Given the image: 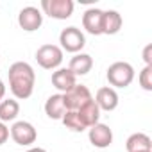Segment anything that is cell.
<instances>
[{"label": "cell", "mask_w": 152, "mask_h": 152, "mask_svg": "<svg viewBox=\"0 0 152 152\" xmlns=\"http://www.w3.org/2000/svg\"><path fill=\"white\" fill-rule=\"evenodd\" d=\"M102 15L104 11L99 7H90L84 11L83 15V27L86 32L93 34V36H100L102 34Z\"/></svg>", "instance_id": "cell-10"}, {"label": "cell", "mask_w": 152, "mask_h": 152, "mask_svg": "<svg viewBox=\"0 0 152 152\" xmlns=\"http://www.w3.org/2000/svg\"><path fill=\"white\" fill-rule=\"evenodd\" d=\"M73 0H41V11L56 20H66L73 13Z\"/></svg>", "instance_id": "cell-7"}, {"label": "cell", "mask_w": 152, "mask_h": 152, "mask_svg": "<svg viewBox=\"0 0 152 152\" xmlns=\"http://www.w3.org/2000/svg\"><path fill=\"white\" fill-rule=\"evenodd\" d=\"M27 152H47L45 148H41V147H31Z\"/></svg>", "instance_id": "cell-24"}, {"label": "cell", "mask_w": 152, "mask_h": 152, "mask_svg": "<svg viewBox=\"0 0 152 152\" xmlns=\"http://www.w3.org/2000/svg\"><path fill=\"white\" fill-rule=\"evenodd\" d=\"M36 61L45 70H57L59 64L63 63V50L61 47L52 45V43L41 45L36 50Z\"/></svg>", "instance_id": "cell-3"}, {"label": "cell", "mask_w": 152, "mask_h": 152, "mask_svg": "<svg viewBox=\"0 0 152 152\" xmlns=\"http://www.w3.org/2000/svg\"><path fill=\"white\" fill-rule=\"evenodd\" d=\"M125 148H127V152H145V150H152V140L145 132H134V134H131L127 138Z\"/></svg>", "instance_id": "cell-17"}, {"label": "cell", "mask_w": 152, "mask_h": 152, "mask_svg": "<svg viewBox=\"0 0 152 152\" xmlns=\"http://www.w3.org/2000/svg\"><path fill=\"white\" fill-rule=\"evenodd\" d=\"M88 138H90V143L93 147H97V148H107L113 143V131L109 129V125L99 122L93 127H90Z\"/></svg>", "instance_id": "cell-9"}, {"label": "cell", "mask_w": 152, "mask_h": 152, "mask_svg": "<svg viewBox=\"0 0 152 152\" xmlns=\"http://www.w3.org/2000/svg\"><path fill=\"white\" fill-rule=\"evenodd\" d=\"M145 152H152V150H145Z\"/></svg>", "instance_id": "cell-25"}, {"label": "cell", "mask_w": 152, "mask_h": 152, "mask_svg": "<svg viewBox=\"0 0 152 152\" xmlns=\"http://www.w3.org/2000/svg\"><path fill=\"white\" fill-rule=\"evenodd\" d=\"M36 84V72L25 61H16L9 66V88L15 99L25 100L32 95Z\"/></svg>", "instance_id": "cell-1"}, {"label": "cell", "mask_w": 152, "mask_h": 152, "mask_svg": "<svg viewBox=\"0 0 152 152\" xmlns=\"http://www.w3.org/2000/svg\"><path fill=\"white\" fill-rule=\"evenodd\" d=\"M63 95V102H64V107L66 111H77L81 109L86 102H90L93 97H91V91L88 90V86L84 84H75L70 91L66 93H61Z\"/></svg>", "instance_id": "cell-6"}, {"label": "cell", "mask_w": 152, "mask_h": 152, "mask_svg": "<svg viewBox=\"0 0 152 152\" xmlns=\"http://www.w3.org/2000/svg\"><path fill=\"white\" fill-rule=\"evenodd\" d=\"M45 113L52 120H61L63 118V115L66 113V107H64V102H63V95L61 93L50 95L47 99V102H45Z\"/></svg>", "instance_id": "cell-16"}, {"label": "cell", "mask_w": 152, "mask_h": 152, "mask_svg": "<svg viewBox=\"0 0 152 152\" xmlns=\"http://www.w3.org/2000/svg\"><path fill=\"white\" fill-rule=\"evenodd\" d=\"M9 134H11L13 141H15L16 145H22V147H29V145L36 143V140H38V131H36V127H34L31 122H25V120L15 122L13 127L9 129Z\"/></svg>", "instance_id": "cell-5"}, {"label": "cell", "mask_w": 152, "mask_h": 152, "mask_svg": "<svg viewBox=\"0 0 152 152\" xmlns=\"http://www.w3.org/2000/svg\"><path fill=\"white\" fill-rule=\"evenodd\" d=\"M9 138V129L4 122H0V145H4Z\"/></svg>", "instance_id": "cell-22"}, {"label": "cell", "mask_w": 152, "mask_h": 152, "mask_svg": "<svg viewBox=\"0 0 152 152\" xmlns=\"http://www.w3.org/2000/svg\"><path fill=\"white\" fill-rule=\"evenodd\" d=\"M122 15L115 9H109V11H104L102 15V34H107V36H113L116 34L120 29H122Z\"/></svg>", "instance_id": "cell-15"}, {"label": "cell", "mask_w": 152, "mask_h": 152, "mask_svg": "<svg viewBox=\"0 0 152 152\" xmlns=\"http://www.w3.org/2000/svg\"><path fill=\"white\" fill-rule=\"evenodd\" d=\"M77 115H79V118H81V122L84 124L86 129L93 127V125L99 124V120H100V109H99V106L95 104L93 99H91L90 102H86L81 109H77Z\"/></svg>", "instance_id": "cell-14"}, {"label": "cell", "mask_w": 152, "mask_h": 152, "mask_svg": "<svg viewBox=\"0 0 152 152\" xmlns=\"http://www.w3.org/2000/svg\"><path fill=\"white\" fill-rule=\"evenodd\" d=\"M93 100H95V104L99 106L100 111H115L118 107V93L111 86L100 88Z\"/></svg>", "instance_id": "cell-11"}, {"label": "cell", "mask_w": 152, "mask_h": 152, "mask_svg": "<svg viewBox=\"0 0 152 152\" xmlns=\"http://www.w3.org/2000/svg\"><path fill=\"white\" fill-rule=\"evenodd\" d=\"M143 61L145 66H152V45H147L143 48Z\"/></svg>", "instance_id": "cell-21"}, {"label": "cell", "mask_w": 152, "mask_h": 152, "mask_svg": "<svg viewBox=\"0 0 152 152\" xmlns=\"http://www.w3.org/2000/svg\"><path fill=\"white\" fill-rule=\"evenodd\" d=\"M0 61H2V59H0Z\"/></svg>", "instance_id": "cell-26"}, {"label": "cell", "mask_w": 152, "mask_h": 152, "mask_svg": "<svg viewBox=\"0 0 152 152\" xmlns=\"http://www.w3.org/2000/svg\"><path fill=\"white\" fill-rule=\"evenodd\" d=\"M106 77H107L109 84L113 86V90L115 88H127L134 81V68H132V64H129L125 61H116L107 68Z\"/></svg>", "instance_id": "cell-2"}, {"label": "cell", "mask_w": 152, "mask_h": 152, "mask_svg": "<svg viewBox=\"0 0 152 152\" xmlns=\"http://www.w3.org/2000/svg\"><path fill=\"white\" fill-rule=\"evenodd\" d=\"M52 84L57 91L66 93L77 84V77L68 68H57L56 72H52Z\"/></svg>", "instance_id": "cell-12"}, {"label": "cell", "mask_w": 152, "mask_h": 152, "mask_svg": "<svg viewBox=\"0 0 152 152\" xmlns=\"http://www.w3.org/2000/svg\"><path fill=\"white\" fill-rule=\"evenodd\" d=\"M140 86L145 90V91H152V66H145L141 72H140Z\"/></svg>", "instance_id": "cell-20"}, {"label": "cell", "mask_w": 152, "mask_h": 152, "mask_svg": "<svg viewBox=\"0 0 152 152\" xmlns=\"http://www.w3.org/2000/svg\"><path fill=\"white\" fill-rule=\"evenodd\" d=\"M61 122L64 124L66 129H70V131H73V132H83V131H86V127H84V124L81 122L77 111H66V113L63 115Z\"/></svg>", "instance_id": "cell-19"}, {"label": "cell", "mask_w": 152, "mask_h": 152, "mask_svg": "<svg viewBox=\"0 0 152 152\" xmlns=\"http://www.w3.org/2000/svg\"><path fill=\"white\" fill-rule=\"evenodd\" d=\"M20 113V104L16 99H4L0 102V122H13Z\"/></svg>", "instance_id": "cell-18"}, {"label": "cell", "mask_w": 152, "mask_h": 152, "mask_svg": "<svg viewBox=\"0 0 152 152\" xmlns=\"http://www.w3.org/2000/svg\"><path fill=\"white\" fill-rule=\"evenodd\" d=\"M93 68V57L90 54H75L72 59H70V64H68V70L77 77V75H86L90 73Z\"/></svg>", "instance_id": "cell-13"}, {"label": "cell", "mask_w": 152, "mask_h": 152, "mask_svg": "<svg viewBox=\"0 0 152 152\" xmlns=\"http://www.w3.org/2000/svg\"><path fill=\"white\" fill-rule=\"evenodd\" d=\"M59 43H61V50H66V52H72V54H79L86 45V38L81 32V29L72 25V27H66V29L61 31Z\"/></svg>", "instance_id": "cell-4"}, {"label": "cell", "mask_w": 152, "mask_h": 152, "mask_svg": "<svg viewBox=\"0 0 152 152\" xmlns=\"http://www.w3.org/2000/svg\"><path fill=\"white\" fill-rule=\"evenodd\" d=\"M41 23H43V13L34 6H27L18 13V25L27 32L38 31Z\"/></svg>", "instance_id": "cell-8"}, {"label": "cell", "mask_w": 152, "mask_h": 152, "mask_svg": "<svg viewBox=\"0 0 152 152\" xmlns=\"http://www.w3.org/2000/svg\"><path fill=\"white\" fill-rule=\"evenodd\" d=\"M4 97H6V84H4L2 79H0V102L4 100Z\"/></svg>", "instance_id": "cell-23"}]
</instances>
